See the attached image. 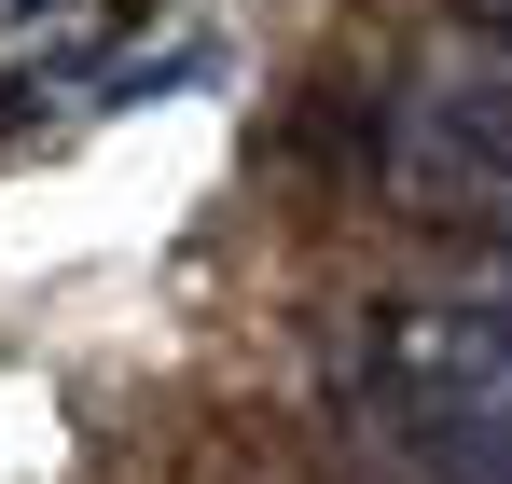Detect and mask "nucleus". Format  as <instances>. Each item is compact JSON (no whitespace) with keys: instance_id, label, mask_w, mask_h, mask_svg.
<instances>
[{"instance_id":"nucleus-1","label":"nucleus","mask_w":512,"mask_h":484,"mask_svg":"<svg viewBox=\"0 0 512 484\" xmlns=\"http://www.w3.org/2000/svg\"><path fill=\"white\" fill-rule=\"evenodd\" d=\"M333 402L374 429V443H443V429H485L512 415V249L457 291H416L388 319H360V346L333 360Z\"/></svg>"},{"instance_id":"nucleus-2","label":"nucleus","mask_w":512,"mask_h":484,"mask_svg":"<svg viewBox=\"0 0 512 484\" xmlns=\"http://www.w3.org/2000/svg\"><path fill=\"white\" fill-rule=\"evenodd\" d=\"M374 180L416 208H499L512 222V42L471 28V56H443L388 97L374 125Z\"/></svg>"}]
</instances>
